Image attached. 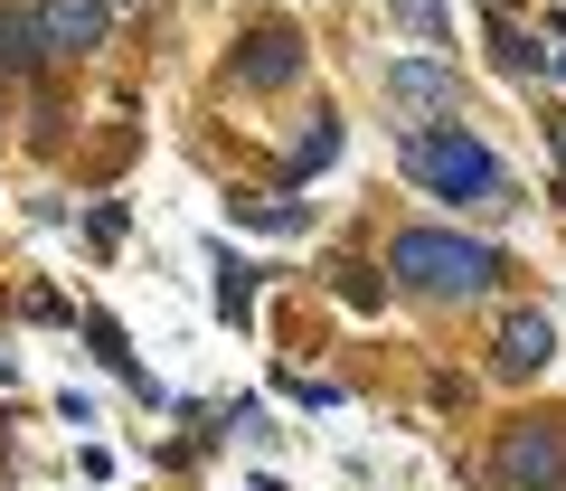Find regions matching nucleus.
I'll list each match as a JSON object with an SVG mask.
<instances>
[{"mask_svg": "<svg viewBox=\"0 0 566 491\" xmlns=\"http://www.w3.org/2000/svg\"><path fill=\"white\" fill-rule=\"evenodd\" d=\"M406 180L434 189V199H501V161H491L472 133H453V123L406 143Z\"/></svg>", "mask_w": 566, "mask_h": 491, "instance_id": "nucleus-1", "label": "nucleus"}, {"mask_svg": "<svg viewBox=\"0 0 566 491\" xmlns=\"http://www.w3.org/2000/svg\"><path fill=\"white\" fill-rule=\"evenodd\" d=\"M397 274L416 293H482L501 274V255L482 237H434V227H416V237H397Z\"/></svg>", "mask_w": 566, "mask_h": 491, "instance_id": "nucleus-2", "label": "nucleus"}, {"mask_svg": "<svg viewBox=\"0 0 566 491\" xmlns=\"http://www.w3.org/2000/svg\"><path fill=\"white\" fill-rule=\"evenodd\" d=\"M510 482H528V491H557V472H566V435L557 426H528V435H510Z\"/></svg>", "mask_w": 566, "mask_h": 491, "instance_id": "nucleus-3", "label": "nucleus"}, {"mask_svg": "<svg viewBox=\"0 0 566 491\" xmlns=\"http://www.w3.org/2000/svg\"><path fill=\"white\" fill-rule=\"evenodd\" d=\"M39 39L48 48H95L104 39V0H39Z\"/></svg>", "mask_w": 566, "mask_h": 491, "instance_id": "nucleus-4", "label": "nucleus"}, {"mask_svg": "<svg viewBox=\"0 0 566 491\" xmlns=\"http://www.w3.org/2000/svg\"><path fill=\"white\" fill-rule=\"evenodd\" d=\"M387 95H397V114H434V104H444V66H397V76H387Z\"/></svg>", "mask_w": 566, "mask_h": 491, "instance_id": "nucleus-5", "label": "nucleus"}, {"mask_svg": "<svg viewBox=\"0 0 566 491\" xmlns=\"http://www.w3.org/2000/svg\"><path fill=\"white\" fill-rule=\"evenodd\" d=\"M283 66H293V39H255V48L237 58V76L255 85V76H283Z\"/></svg>", "mask_w": 566, "mask_h": 491, "instance_id": "nucleus-6", "label": "nucleus"}, {"mask_svg": "<svg viewBox=\"0 0 566 491\" xmlns=\"http://www.w3.org/2000/svg\"><path fill=\"white\" fill-rule=\"evenodd\" d=\"M387 20L416 29V39H444V0H387Z\"/></svg>", "mask_w": 566, "mask_h": 491, "instance_id": "nucleus-7", "label": "nucleus"}, {"mask_svg": "<svg viewBox=\"0 0 566 491\" xmlns=\"http://www.w3.org/2000/svg\"><path fill=\"white\" fill-rule=\"evenodd\" d=\"M501 359H510V368H538V359H547V322H510Z\"/></svg>", "mask_w": 566, "mask_h": 491, "instance_id": "nucleus-8", "label": "nucleus"}, {"mask_svg": "<svg viewBox=\"0 0 566 491\" xmlns=\"http://www.w3.org/2000/svg\"><path fill=\"white\" fill-rule=\"evenodd\" d=\"M331 143H340V123L322 114V123H312V133H303V161H293V180H303V170H322V161H331Z\"/></svg>", "mask_w": 566, "mask_h": 491, "instance_id": "nucleus-9", "label": "nucleus"}]
</instances>
